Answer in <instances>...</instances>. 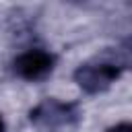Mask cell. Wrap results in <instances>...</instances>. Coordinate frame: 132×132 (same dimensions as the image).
Instances as JSON below:
<instances>
[{"label": "cell", "instance_id": "obj_1", "mask_svg": "<svg viewBox=\"0 0 132 132\" xmlns=\"http://www.w3.org/2000/svg\"><path fill=\"white\" fill-rule=\"evenodd\" d=\"M122 68L124 66L120 62H113V60L89 62V64H82V66L76 68L74 80L78 82V87L85 93H101V91L109 89L116 82V78L120 76Z\"/></svg>", "mask_w": 132, "mask_h": 132}, {"label": "cell", "instance_id": "obj_2", "mask_svg": "<svg viewBox=\"0 0 132 132\" xmlns=\"http://www.w3.org/2000/svg\"><path fill=\"white\" fill-rule=\"evenodd\" d=\"M54 64H56V58L50 52L41 47H33L19 54L12 62V68H14V74L25 80H41L54 70Z\"/></svg>", "mask_w": 132, "mask_h": 132}, {"label": "cell", "instance_id": "obj_3", "mask_svg": "<svg viewBox=\"0 0 132 132\" xmlns=\"http://www.w3.org/2000/svg\"><path fill=\"white\" fill-rule=\"evenodd\" d=\"M29 118H31V122H35L39 126L56 128V126L72 124L78 118V109H76L74 103H64V101H58V99H45L37 107L31 109Z\"/></svg>", "mask_w": 132, "mask_h": 132}, {"label": "cell", "instance_id": "obj_4", "mask_svg": "<svg viewBox=\"0 0 132 132\" xmlns=\"http://www.w3.org/2000/svg\"><path fill=\"white\" fill-rule=\"evenodd\" d=\"M105 132H132V128H130V124H128V122H122V124H116V126L107 128Z\"/></svg>", "mask_w": 132, "mask_h": 132}, {"label": "cell", "instance_id": "obj_5", "mask_svg": "<svg viewBox=\"0 0 132 132\" xmlns=\"http://www.w3.org/2000/svg\"><path fill=\"white\" fill-rule=\"evenodd\" d=\"M6 130V126H4V120H2V116H0V132H4Z\"/></svg>", "mask_w": 132, "mask_h": 132}]
</instances>
